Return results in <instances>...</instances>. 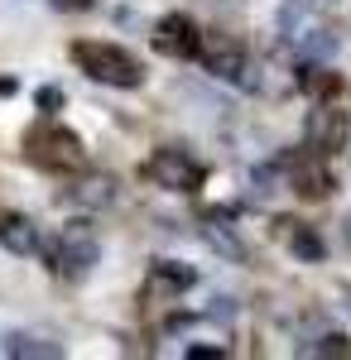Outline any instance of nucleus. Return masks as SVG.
<instances>
[{"mask_svg": "<svg viewBox=\"0 0 351 360\" xmlns=\"http://www.w3.org/2000/svg\"><path fill=\"white\" fill-rule=\"evenodd\" d=\"M25 159L34 168H44V173H73V168H82V139L68 125L39 120L25 135Z\"/></svg>", "mask_w": 351, "mask_h": 360, "instance_id": "obj_1", "label": "nucleus"}, {"mask_svg": "<svg viewBox=\"0 0 351 360\" xmlns=\"http://www.w3.org/2000/svg\"><path fill=\"white\" fill-rule=\"evenodd\" d=\"M73 63L92 82H106V86H140V63L135 53H125L121 44H101V39H82L73 44Z\"/></svg>", "mask_w": 351, "mask_h": 360, "instance_id": "obj_2", "label": "nucleus"}, {"mask_svg": "<svg viewBox=\"0 0 351 360\" xmlns=\"http://www.w3.org/2000/svg\"><path fill=\"white\" fill-rule=\"evenodd\" d=\"M144 178L154 188H164V193H197L202 178H207V168L197 164L188 149H154L149 164H144Z\"/></svg>", "mask_w": 351, "mask_h": 360, "instance_id": "obj_3", "label": "nucleus"}, {"mask_svg": "<svg viewBox=\"0 0 351 360\" xmlns=\"http://www.w3.org/2000/svg\"><path fill=\"white\" fill-rule=\"evenodd\" d=\"M97 259H101V245H97V236H92L87 226H68V231L58 236L54 269L63 278H87L97 269Z\"/></svg>", "mask_w": 351, "mask_h": 360, "instance_id": "obj_4", "label": "nucleus"}, {"mask_svg": "<svg viewBox=\"0 0 351 360\" xmlns=\"http://www.w3.org/2000/svg\"><path fill=\"white\" fill-rule=\"evenodd\" d=\"M303 135H308V144L318 149V154H342L351 139V120L342 106H332V101H323L318 111L308 115V125H303Z\"/></svg>", "mask_w": 351, "mask_h": 360, "instance_id": "obj_5", "label": "nucleus"}, {"mask_svg": "<svg viewBox=\"0 0 351 360\" xmlns=\"http://www.w3.org/2000/svg\"><path fill=\"white\" fill-rule=\"evenodd\" d=\"M197 58L207 63V72H216V77H231V82H245V49L231 39V34H202V49H197Z\"/></svg>", "mask_w": 351, "mask_h": 360, "instance_id": "obj_6", "label": "nucleus"}, {"mask_svg": "<svg viewBox=\"0 0 351 360\" xmlns=\"http://www.w3.org/2000/svg\"><path fill=\"white\" fill-rule=\"evenodd\" d=\"M154 49H164L168 58H197V49H202V34H197V25H192L188 15H164L159 25H154Z\"/></svg>", "mask_w": 351, "mask_h": 360, "instance_id": "obj_7", "label": "nucleus"}, {"mask_svg": "<svg viewBox=\"0 0 351 360\" xmlns=\"http://www.w3.org/2000/svg\"><path fill=\"white\" fill-rule=\"evenodd\" d=\"M342 0H284V15H279V25H284V34L289 39H303V25L308 20H323V15H332Z\"/></svg>", "mask_w": 351, "mask_h": 360, "instance_id": "obj_8", "label": "nucleus"}, {"mask_svg": "<svg viewBox=\"0 0 351 360\" xmlns=\"http://www.w3.org/2000/svg\"><path fill=\"white\" fill-rule=\"evenodd\" d=\"M294 193L308 197V202H323V197L332 193V173H327L323 159H313V154H308V159L294 168Z\"/></svg>", "mask_w": 351, "mask_h": 360, "instance_id": "obj_9", "label": "nucleus"}, {"mask_svg": "<svg viewBox=\"0 0 351 360\" xmlns=\"http://www.w3.org/2000/svg\"><path fill=\"white\" fill-rule=\"evenodd\" d=\"M0 245L10 255H34L39 250V226L29 217H0Z\"/></svg>", "mask_w": 351, "mask_h": 360, "instance_id": "obj_10", "label": "nucleus"}, {"mask_svg": "<svg viewBox=\"0 0 351 360\" xmlns=\"http://www.w3.org/2000/svg\"><path fill=\"white\" fill-rule=\"evenodd\" d=\"M111 197H116V178H106V173H92V178H82L78 188H73L78 207H106Z\"/></svg>", "mask_w": 351, "mask_h": 360, "instance_id": "obj_11", "label": "nucleus"}, {"mask_svg": "<svg viewBox=\"0 0 351 360\" xmlns=\"http://www.w3.org/2000/svg\"><path fill=\"white\" fill-rule=\"evenodd\" d=\"M279 236H284V245L303 255V259H323V240L313 236V231H303L298 221H279Z\"/></svg>", "mask_w": 351, "mask_h": 360, "instance_id": "obj_12", "label": "nucleus"}, {"mask_svg": "<svg viewBox=\"0 0 351 360\" xmlns=\"http://www.w3.org/2000/svg\"><path fill=\"white\" fill-rule=\"evenodd\" d=\"M5 356H15V360H29V356L58 360V346L54 341H39V336H10V341H5Z\"/></svg>", "mask_w": 351, "mask_h": 360, "instance_id": "obj_13", "label": "nucleus"}, {"mask_svg": "<svg viewBox=\"0 0 351 360\" xmlns=\"http://www.w3.org/2000/svg\"><path fill=\"white\" fill-rule=\"evenodd\" d=\"M202 236H207V245L216 255H231V259H245V245L231 236V231H221V226H202Z\"/></svg>", "mask_w": 351, "mask_h": 360, "instance_id": "obj_14", "label": "nucleus"}, {"mask_svg": "<svg viewBox=\"0 0 351 360\" xmlns=\"http://www.w3.org/2000/svg\"><path fill=\"white\" fill-rule=\"evenodd\" d=\"M192 278H197V274H192V269H183V264H159V269H154V283H159V288H168V293H183Z\"/></svg>", "mask_w": 351, "mask_h": 360, "instance_id": "obj_15", "label": "nucleus"}, {"mask_svg": "<svg viewBox=\"0 0 351 360\" xmlns=\"http://www.w3.org/2000/svg\"><path fill=\"white\" fill-rule=\"evenodd\" d=\"M313 356H351V341L347 336H323L318 346H308Z\"/></svg>", "mask_w": 351, "mask_h": 360, "instance_id": "obj_16", "label": "nucleus"}, {"mask_svg": "<svg viewBox=\"0 0 351 360\" xmlns=\"http://www.w3.org/2000/svg\"><path fill=\"white\" fill-rule=\"evenodd\" d=\"M303 86H308V91H318V96H323V91H332V86H337V77H303Z\"/></svg>", "mask_w": 351, "mask_h": 360, "instance_id": "obj_17", "label": "nucleus"}, {"mask_svg": "<svg viewBox=\"0 0 351 360\" xmlns=\"http://www.w3.org/2000/svg\"><path fill=\"white\" fill-rule=\"evenodd\" d=\"M221 356V346H188V360H212Z\"/></svg>", "mask_w": 351, "mask_h": 360, "instance_id": "obj_18", "label": "nucleus"}, {"mask_svg": "<svg viewBox=\"0 0 351 360\" xmlns=\"http://www.w3.org/2000/svg\"><path fill=\"white\" fill-rule=\"evenodd\" d=\"M58 10H92V5H97V0H54Z\"/></svg>", "mask_w": 351, "mask_h": 360, "instance_id": "obj_19", "label": "nucleus"}, {"mask_svg": "<svg viewBox=\"0 0 351 360\" xmlns=\"http://www.w3.org/2000/svg\"><path fill=\"white\" fill-rule=\"evenodd\" d=\"M342 307H347V312H351V283H347V288H342Z\"/></svg>", "mask_w": 351, "mask_h": 360, "instance_id": "obj_20", "label": "nucleus"}]
</instances>
